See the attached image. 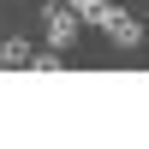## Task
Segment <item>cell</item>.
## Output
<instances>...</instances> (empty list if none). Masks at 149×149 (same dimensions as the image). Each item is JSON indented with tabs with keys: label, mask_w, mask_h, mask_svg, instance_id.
Instances as JSON below:
<instances>
[{
	"label": "cell",
	"mask_w": 149,
	"mask_h": 149,
	"mask_svg": "<svg viewBox=\"0 0 149 149\" xmlns=\"http://www.w3.org/2000/svg\"><path fill=\"white\" fill-rule=\"evenodd\" d=\"M90 24H102V36H107L113 48H137V42H143V24H137V12H125V6H102Z\"/></svg>",
	"instance_id": "obj_1"
},
{
	"label": "cell",
	"mask_w": 149,
	"mask_h": 149,
	"mask_svg": "<svg viewBox=\"0 0 149 149\" xmlns=\"http://www.w3.org/2000/svg\"><path fill=\"white\" fill-rule=\"evenodd\" d=\"M78 30H84V24L72 18L66 6H48V12H42V36H48V48H54V54H66V48H78Z\"/></svg>",
	"instance_id": "obj_2"
},
{
	"label": "cell",
	"mask_w": 149,
	"mask_h": 149,
	"mask_svg": "<svg viewBox=\"0 0 149 149\" xmlns=\"http://www.w3.org/2000/svg\"><path fill=\"white\" fill-rule=\"evenodd\" d=\"M30 60V36H6L0 42V66H24Z\"/></svg>",
	"instance_id": "obj_3"
},
{
	"label": "cell",
	"mask_w": 149,
	"mask_h": 149,
	"mask_svg": "<svg viewBox=\"0 0 149 149\" xmlns=\"http://www.w3.org/2000/svg\"><path fill=\"white\" fill-rule=\"evenodd\" d=\"M24 66H30V72H66V60H60L54 48H42V54L30 48V60H24Z\"/></svg>",
	"instance_id": "obj_4"
},
{
	"label": "cell",
	"mask_w": 149,
	"mask_h": 149,
	"mask_svg": "<svg viewBox=\"0 0 149 149\" xmlns=\"http://www.w3.org/2000/svg\"><path fill=\"white\" fill-rule=\"evenodd\" d=\"M60 6H66V12H72V18H78V24H90L95 12L107 6V0H60Z\"/></svg>",
	"instance_id": "obj_5"
},
{
	"label": "cell",
	"mask_w": 149,
	"mask_h": 149,
	"mask_svg": "<svg viewBox=\"0 0 149 149\" xmlns=\"http://www.w3.org/2000/svg\"><path fill=\"white\" fill-rule=\"evenodd\" d=\"M143 6H149V0H143Z\"/></svg>",
	"instance_id": "obj_6"
}]
</instances>
